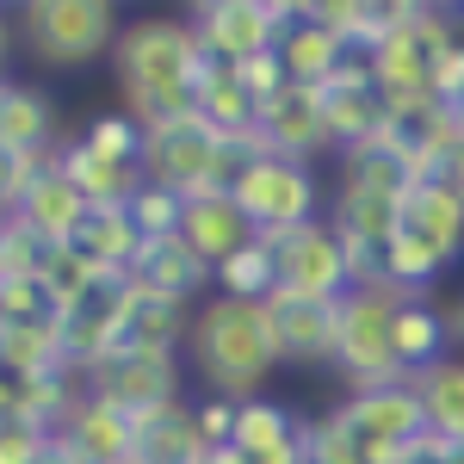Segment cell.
I'll return each instance as SVG.
<instances>
[{"mask_svg":"<svg viewBox=\"0 0 464 464\" xmlns=\"http://www.w3.org/2000/svg\"><path fill=\"white\" fill-rule=\"evenodd\" d=\"M205 44L186 13H143L124 19V37L111 50L118 74V111H130L143 130L174 124L186 111H198V74H205Z\"/></svg>","mask_w":464,"mask_h":464,"instance_id":"6da1fadb","label":"cell"},{"mask_svg":"<svg viewBox=\"0 0 464 464\" xmlns=\"http://www.w3.org/2000/svg\"><path fill=\"white\" fill-rule=\"evenodd\" d=\"M186 359H192L205 396H229V402L266 396V378L285 365L266 304H242V297H223V291H211V297L192 310Z\"/></svg>","mask_w":464,"mask_h":464,"instance_id":"7a4b0ae2","label":"cell"},{"mask_svg":"<svg viewBox=\"0 0 464 464\" xmlns=\"http://www.w3.org/2000/svg\"><path fill=\"white\" fill-rule=\"evenodd\" d=\"M13 32H19V50L37 69L74 74L100 56L111 63L124 19H118L111 0H25V6H13Z\"/></svg>","mask_w":464,"mask_h":464,"instance_id":"3957f363","label":"cell"},{"mask_svg":"<svg viewBox=\"0 0 464 464\" xmlns=\"http://www.w3.org/2000/svg\"><path fill=\"white\" fill-rule=\"evenodd\" d=\"M248 155L236 137H223L205 111H186L174 124H155L143 143V174L155 186H168L179 198H211V192H229V179Z\"/></svg>","mask_w":464,"mask_h":464,"instance_id":"277c9868","label":"cell"},{"mask_svg":"<svg viewBox=\"0 0 464 464\" xmlns=\"http://www.w3.org/2000/svg\"><path fill=\"white\" fill-rule=\"evenodd\" d=\"M409 291L396 285H353L341 304H334V372L347 378V396L353 391H378V384H402L409 372L396 365V304Z\"/></svg>","mask_w":464,"mask_h":464,"instance_id":"5b68a950","label":"cell"},{"mask_svg":"<svg viewBox=\"0 0 464 464\" xmlns=\"http://www.w3.org/2000/svg\"><path fill=\"white\" fill-rule=\"evenodd\" d=\"M229 198L248 211V223L260 236H285V229H304V223H322L328 217L316 168L310 161H285V155H254V161H242L236 179H229Z\"/></svg>","mask_w":464,"mask_h":464,"instance_id":"8992f818","label":"cell"},{"mask_svg":"<svg viewBox=\"0 0 464 464\" xmlns=\"http://www.w3.org/2000/svg\"><path fill=\"white\" fill-rule=\"evenodd\" d=\"M186 19L198 25V44H205L211 63L242 69L254 56L279 50L297 6H285V0H205V6H186Z\"/></svg>","mask_w":464,"mask_h":464,"instance_id":"52a82bcc","label":"cell"},{"mask_svg":"<svg viewBox=\"0 0 464 464\" xmlns=\"http://www.w3.org/2000/svg\"><path fill=\"white\" fill-rule=\"evenodd\" d=\"M273 266H279V285L297 291V297H322V304H341L353 291V266H347V248H341V229L322 217V223H304V229H285V236H260Z\"/></svg>","mask_w":464,"mask_h":464,"instance_id":"ba28073f","label":"cell"},{"mask_svg":"<svg viewBox=\"0 0 464 464\" xmlns=\"http://www.w3.org/2000/svg\"><path fill=\"white\" fill-rule=\"evenodd\" d=\"M322 118H328V143L334 155H353V149H372L391 137V106L372 81V63L365 50H353V63L322 87Z\"/></svg>","mask_w":464,"mask_h":464,"instance_id":"9c48e42d","label":"cell"},{"mask_svg":"<svg viewBox=\"0 0 464 464\" xmlns=\"http://www.w3.org/2000/svg\"><path fill=\"white\" fill-rule=\"evenodd\" d=\"M87 391L118 402L124 415H149L161 402H179V353H137V347H118V353L87 378Z\"/></svg>","mask_w":464,"mask_h":464,"instance_id":"30bf717a","label":"cell"},{"mask_svg":"<svg viewBox=\"0 0 464 464\" xmlns=\"http://www.w3.org/2000/svg\"><path fill=\"white\" fill-rule=\"evenodd\" d=\"M341 421L365 440H378V446H396V452H409L421 433H428V409H421V396L415 384L402 378V384H378V391H353L341 402Z\"/></svg>","mask_w":464,"mask_h":464,"instance_id":"8fae6325","label":"cell"},{"mask_svg":"<svg viewBox=\"0 0 464 464\" xmlns=\"http://www.w3.org/2000/svg\"><path fill=\"white\" fill-rule=\"evenodd\" d=\"M56 440H63L81 464H137V421H130L118 402H106V396H93V391L69 409V421H63Z\"/></svg>","mask_w":464,"mask_h":464,"instance_id":"7c38bea8","label":"cell"},{"mask_svg":"<svg viewBox=\"0 0 464 464\" xmlns=\"http://www.w3.org/2000/svg\"><path fill=\"white\" fill-rule=\"evenodd\" d=\"M56 174H69V186L93 205V211H130V198L143 192V168H130V161H111L100 149L87 143V137H69V143H56Z\"/></svg>","mask_w":464,"mask_h":464,"instance_id":"4fadbf2b","label":"cell"},{"mask_svg":"<svg viewBox=\"0 0 464 464\" xmlns=\"http://www.w3.org/2000/svg\"><path fill=\"white\" fill-rule=\"evenodd\" d=\"M260 143L266 155H285V161H310L328 143V118H322V87H297L291 81L273 106H260Z\"/></svg>","mask_w":464,"mask_h":464,"instance_id":"5bb4252c","label":"cell"},{"mask_svg":"<svg viewBox=\"0 0 464 464\" xmlns=\"http://www.w3.org/2000/svg\"><path fill=\"white\" fill-rule=\"evenodd\" d=\"M130 279H137L149 297H168V304L198 310V304H205V285L217 291V266H205L198 254L186 248V236H161V242H143Z\"/></svg>","mask_w":464,"mask_h":464,"instance_id":"9a60e30c","label":"cell"},{"mask_svg":"<svg viewBox=\"0 0 464 464\" xmlns=\"http://www.w3.org/2000/svg\"><path fill=\"white\" fill-rule=\"evenodd\" d=\"M266 316L279 334V359L285 365H328L334 359V304L322 297H297V291H273L266 297Z\"/></svg>","mask_w":464,"mask_h":464,"instance_id":"2e32d148","label":"cell"},{"mask_svg":"<svg viewBox=\"0 0 464 464\" xmlns=\"http://www.w3.org/2000/svg\"><path fill=\"white\" fill-rule=\"evenodd\" d=\"M6 217H13V223H25L44 248H74V242H81V229L93 223V205H87V198L69 186V174H56V161H50V174L37 179V186Z\"/></svg>","mask_w":464,"mask_h":464,"instance_id":"e0dca14e","label":"cell"},{"mask_svg":"<svg viewBox=\"0 0 464 464\" xmlns=\"http://www.w3.org/2000/svg\"><path fill=\"white\" fill-rule=\"evenodd\" d=\"M179 236H186V248L198 254L205 266H223V260H236L242 248H254V242H260V229L248 223V211H242L229 192H211V198H186Z\"/></svg>","mask_w":464,"mask_h":464,"instance_id":"ac0fdd59","label":"cell"},{"mask_svg":"<svg viewBox=\"0 0 464 464\" xmlns=\"http://www.w3.org/2000/svg\"><path fill=\"white\" fill-rule=\"evenodd\" d=\"M81 396H87V384H81L74 372H44V378H6V384H0V409H6V421H19V428L63 433V421H69V409Z\"/></svg>","mask_w":464,"mask_h":464,"instance_id":"d6986e66","label":"cell"},{"mask_svg":"<svg viewBox=\"0 0 464 464\" xmlns=\"http://www.w3.org/2000/svg\"><path fill=\"white\" fill-rule=\"evenodd\" d=\"M50 137H56V100L32 81L6 74V87H0V155H56Z\"/></svg>","mask_w":464,"mask_h":464,"instance_id":"ffe728a7","label":"cell"},{"mask_svg":"<svg viewBox=\"0 0 464 464\" xmlns=\"http://www.w3.org/2000/svg\"><path fill=\"white\" fill-rule=\"evenodd\" d=\"M279 56H285V69L297 87H328L334 74L353 63V44L341 32H328V25H316L304 6H297V19L285 25V37H279Z\"/></svg>","mask_w":464,"mask_h":464,"instance_id":"44dd1931","label":"cell"},{"mask_svg":"<svg viewBox=\"0 0 464 464\" xmlns=\"http://www.w3.org/2000/svg\"><path fill=\"white\" fill-rule=\"evenodd\" d=\"M402 229H415L428 248H440V260L452 266L464 254V192L452 179H428L402 198Z\"/></svg>","mask_w":464,"mask_h":464,"instance_id":"7402d4cb","label":"cell"},{"mask_svg":"<svg viewBox=\"0 0 464 464\" xmlns=\"http://www.w3.org/2000/svg\"><path fill=\"white\" fill-rule=\"evenodd\" d=\"M130 421H137V464H198L211 452L186 396L149 409V415H130Z\"/></svg>","mask_w":464,"mask_h":464,"instance_id":"603a6c76","label":"cell"},{"mask_svg":"<svg viewBox=\"0 0 464 464\" xmlns=\"http://www.w3.org/2000/svg\"><path fill=\"white\" fill-rule=\"evenodd\" d=\"M328 223H334L341 236L372 242V248H391V236L402 229V198H396V192H378V186L341 179L334 198H328Z\"/></svg>","mask_w":464,"mask_h":464,"instance_id":"cb8c5ba5","label":"cell"},{"mask_svg":"<svg viewBox=\"0 0 464 464\" xmlns=\"http://www.w3.org/2000/svg\"><path fill=\"white\" fill-rule=\"evenodd\" d=\"M396 365L415 378V372H428L440 359L452 353V322H446V304H433V297H402L396 304Z\"/></svg>","mask_w":464,"mask_h":464,"instance_id":"d4e9b609","label":"cell"},{"mask_svg":"<svg viewBox=\"0 0 464 464\" xmlns=\"http://www.w3.org/2000/svg\"><path fill=\"white\" fill-rule=\"evenodd\" d=\"M0 359L6 378H44V372H69V334L63 322H0Z\"/></svg>","mask_w":464,"mask_h":464,"instance_id":"484cf974","label":"cell"},{"mask_svg":"<svg viewBox=\"0 0 464 464\" xmlns=\"http://www.w3.org/2000/svg\"><path fill=\"white\" fill-rule=\"evenodd\" d=\"M409 384H415L421 409H428V433H440V440L464 446V353H446L440 365L415 372Z\"/></svg>","mask_w":464,"mask_h":464,"instance_id":"4316f807","label":"cell"},{"mask_svg":"<svg viewBox=\"0 0 464 464\" xmlns=\"http://www.w3.org/2000/svg\"><path fill=\"white\" fill-rule=\"evenodd\" d=\"M304 440V421L291 415V402H279V396H254V402H242V421H236V452L248 464L273 459V452H285V446H297Z\"/></svg>","mask_w":464,"mask_h":464,"instance_id":"83f0119b","label":"cell"},{"mask_svg":"<svg viewBox=\"0 0 464 464\" xmlns=\"http://www.w3.org/2000/svg\"><path fill=\"white\" fill-rule=\"evenodd\" d=\"M198 111L211 118L223 137L260 130V106H254V93L242 87V74L229 69V63H205V74H198Z\"/></svg>","mask_w":464,"mask_h":464,"instance_id":"f1b7e54d","label":"cell"},{"mask_svg":"<svg viewBox=\"0 0 464 464\" xmlns=\"http://www.w3.org/2000/svg\"><path fill=\"white\" fill-rule=\"evenodd\" d=\"M446 273V260H440V248H428L415 229H396L391 248H384V285L409 291V297H428L433 279Z\"/></svg>","mask_w":464,"mask_h":464,"instance_id":"f546056e","label":"cell"},{"mask_svg":"<svg viewBox=\"0 0 464 464\" xmlns=\"http://www.w3.org/2000/svg\"><path fill=\"white\" fill-rule=\"evenodd\" d=\"M74 248H87L106 273H130L137 254H143V229L130 223V211H93V223L81 229Z\"/></svg>","mask_w":464,"mask_h":464,"instance_id":"4dcf8cb0","label":"cell"},{"mask_svg":"<svg viewBox=\"0 0 464 464\" xmlns=\"http://www.w3.org/2000/svg\"><path fill=\"white\" fill-rule=\"evenodd\" d=\"M217 291H223V297H242V304H266V297L279 291V266H273L266 242H254V248H242L236 260H223V266H217Z\"/></svg>","mask_w":464,"mask_h":464,"instance_id":"1f68e13d","label":"cell"},{"mask_svg":"<svg viewBox=\"0 0 464 464\" xmlns=\"http://www.w3.org/2000/svg\"><path fill=\"white\" fill-rule=\"evenodd\" d=\"M87 143L100 149V155H111V161H130V168H143V143H149V130L130 118V111H100L87 130H81Z\"/></svg>","mask_w":464,"mask_h":464,"instance_id":"d6a6232c","label":"cell"},{"mask_svg":"<svg viewBox=\"0 0 464 464\" xmlns=\"http://www.w3.org/2000/svg\"><path fill=\"white\" fill-rule=\"evenodd\" d=\"M179 217H186V198L143 179V192L130 198V223L143 229V242H161V236H179Z\"/></svg>","mask_w":464,"mask_h":464,"instance_id":"836d02e7","label":"cell"},{"mask_svg":"<svg viewBox=\"0 0 464 464\" xmlns=\"http://www.w3.org/2000/svg\"><path fill=\"white\" fill-rule=\"evenodd\" d=\"M50 254L56 248H44L25 223H0V279H44V266H50Z\"/></svg>","mask_w":464,"mask_h":464,"instance_id":"e575fe53","label":"cell"},{"mask_svg":"<svg viewBox=\"0 0 464 464\" xmlns=\"http://www.w3.org/2000/svg\"><path fill=\"white\" fill-rule=\"evenodd\" d=\"M0 316L6 322H44V316H56V304H50L44 279H0Z\"/></svg>","mask_w":464,"mask_h":464,"instance_id":"d590c367","label":"cell"},{"mask_svg":"<svg viewBox=\"0 0 464 464\" xmlns=\"http://www.w3.org/2000/svg\"><path fill=\"white\" fill-rule=\"evenodd\" d=\"M236 74H242V87L254 93V106H273V100H279V93L291 87V69H285V56H279V50H266V56L242 63Z\"/></svg>","mask_w":464,"mask_h":464,"instance_id":"8d00e7d4","label":"cell"},{"mask_svg":"<svg viewBox=\"0 0 464 464\" xmlns=\"http://www.w3.org/2000/svg\"><path fill=\"white\" fill-rule=\"evenodd\" d=\"M192 415H198V433H205V446H236L242 402H229V396H205V402H192Z\"/></svg>","mask_w":464,"mask_h":464,"instance_id":"74e56055","label":"cell"},{"mask_svg":"<svg viewBox=\"0 0 464 464\" xmlns=\"http://www.w3.org/2000/svg\"><path fill=\"white\" fill-rule=\"evenodd\" d=\"M50 446H56V433L19 428V421L0 428V464H44V459H50Z\"/></svg>","mask_w":464,"mask_h":464,"instance_id":"f35d334b","label":"cell"},{"mask_svg":"<svg viewBox=\"0 0 464 464\" xmlns=\"http://www.w3.org/2000/svg\"><path fill=\"white\" fill-rule=\"evenodd\" d=\"M433 100L440 106H464V37L446 56H433Z\"/></svg>","mask_w":464,"mask_h":464,"instance_id":"ab89813d","label":"cell"},{"mask_svg":"<svg viewBox=\"0 0 464 464\" xmlns=\"http://www.w3.org/2000/svg\"><path fill=\"white\" fill-rule=\"evenodd\" d=\"M446 322H452V347L464 353V297H452V304H446Z\"/></svg>","mask_w":464,"mask_h":464,"instance_id":"60d3db41","label":"cell"},{"mask_svg":"<svg viewBox=\"0 0 464 464\" xmlns=\"http://www.w3.org/2000/svg\"><path fill=\"white\" fill-rule=\"evenodd\" d=\"M198 464H248V459H242L236 446H211V452H205V459H198Z\"/></svg>","mask_w":464,"mask_h":464,"instance_id":"b9f144b4","label":"cell"},{"mask_svg":"<svg viewBox=\"0 0 464 464\" xmlns=\"http://www.w3.org/2000/svg\"><path fill=\"white\" fill-rule=\"evenodd\" d=\"M446 179H452V186H459V192H464V155H459V161H452V168H446Z\"/></svg>","mask_w":464,"mask_h":464,"instance_id":"7bdbcfd3","label":"cell"}]
</instances>
